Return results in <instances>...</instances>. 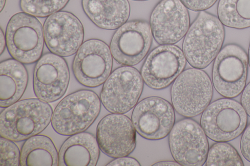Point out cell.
<instances>
[{"mask_svg":"<svg viewBox=\"0 0 250 166\" xmlns=\"http://www.w3.org/2000/svg\"><path fill=\"white\" fill-rule=\"evenodd\" d=\"M189 22L188 8L181 0H161L152 11L149 25L158 43L173 44L186 35Z\"/></svg>","mask_w":250,"mask_h":166,"instance_id":"obj_16","label":"cell"},{"mask_svg":"<svg viewBox=\"0 0 250 166\" xmlns=\"http://www.w3.org/2000/svg\"><path fill=\"white\" fill-rule=\"evenodd\" d=\"M240 150L243 157L250 162V124L243 132L240 141Z\"/></svg>","mask_w":250,"mask_h":166,"instance_id":"obj_27","label":"cell"},{"mask_svg":"<svg viewBox=\"0 0 250 166\" xmlns=\"http://www.w3.org/2000/svg\"><path fill=\"white\" fill-rule=\"evenodd\" d=\"M100 98L93 91L80 90L64 97L53 111L51 125L62 135L70 136L86 130L98 116Z\"/></svg>","mask_w":250,"mask_h":166,"instance_id":"obj_3","label":"cell"},{"mask_svg":"<svg viewBox=\"0 0 250 166\" xmlns=\"http://www.w3.org/2000/svg\"><path fill=\"white\" fill-rule=\"evenodd\" d=\"M153 166H180V165L175 161H163L156 163Z\"/></svg>","mask_w":250,"mask_h":166,"instance_id":"obj_31","label":"cell"},{"mask_svg":"<svg viewBox=\"0 0 250 166\" xmlns=\"http://www.w3.org/2000/svg\"><path fill=\"white\" fill-rule=\"evenodd\" d=\"M225 35L224 25L218 18L200 11L183 42V52L189 65L200 69L207 67L221 50Z\"/></svg>","mask_w":250,"mask_h":166,"instance_id":"obj_2","label":"cell"},{"mask_svg":"<svg viewBox=\"0 0 250 166\" xmlns=\"http://www.w3.org/2000/svg\"><path fill=\"white\" fill-rule=\"evenodd\" d=\"M144 81L135 68L123 66L113 71L104 82L100 99L111 113L124 114L137 104L143 91Z\"/></svg>","mask_w":250,"mask_h":166,"instance_id":"obj_8","label":"cell"},{"mask_svg":"<svg viewBox=\"0 0 250 166\" xmlns=\"http://www.w3.org/2000/svg\"><path fill=\"white\" fill-rule=\"evenodd\" d=\"M6 46V42L5 36L3 34L2 30L0 28V55L2 54L4 51L5 47Z\"/></svg>","mask_w":250,"mask_h":166,"instance_id":"obj_30","label":"cell"},{"mask_svg":"<svg viewBox=\"0 0 250 166\" xmlns=\"http://www.w3.org/2000/svg\"><path fill=\"white\" fill-rule=\"evenodd\" d=\"M248 55L240 46L225 45L215 58L212 67V85L222 96L232 98L239 95L246 84Z\"/></svg>","mask_w":250,"mask_h":166,"instance_id":"obj_7","label":"cell"},{"mask_svg":"<svg viewBox=\"0 0 250 166\" xmlns=\"http://www.w3.org/2000/svg\"><path fill=\"white\" fill-rule=\"evenodd\" d=\"M241 104L250 117V82L245 86L241 97Z\"/></svg>","mask_w":250,"mask_h":166,"instance_id":"obj_29","label":"cell"},{"mask_svg":"<svg viewBox=\"0 0 250 166\" xmlns=\"http://www.w3.org/2000/svg\"><path fill=\"white\" fill-rule=\"evenodd\" d=\"M206 166H244L237 150L227 142H216L209 148Z\"/></svg>","mask_w":250,"mask_h":166,"instance_id":"obj_23","label":"cell"},{"mask_svg":"<svg viewBox=\"0 0 250 166\" xmlns=\"http://www.w3.org/2000/svg\"><path fill=\"white\" fill-rule=\"evenodd\" d=\"M136 0V1H145L147 0Z\"/></svg>","mask_w":250,"mask_h":166,"instance_id":"obj_34","label":"cell"},{"mask_svg":"<svg viewBox=\"0 0 250 166\" xmlns=\"http://www.w3.org/2000/svg\"><path fill=\"white\" fill-rule=\"evenodd\" d=\"M139 163L130 157L123 156L115 158L108 163L106 166H140Z\"/></svg>","mask_w":250,"mask_h":166,"instance_id":"obj_28","label":"cell"},{"mask_svg":"<svg viewBox=\"0 0 250 166\" xmlns=\"http://www.w3.org/2000/svg\"><path fill=\"white\" fill-rule=\"evenodd\" d=\"M152 34L146 21L126 22L115 32L110 44L113 58L123 66H132L140 62L150 48Z\"/></svg>","mask_w":250,"mask_h":166,"instance_id":"obj_11","label":"cell"},{"mask_svg":"<svg viewBox=\"0 0 250 166\" xmlns=\"http://www.w3.org/2000/svg\"><path fill=\"white\" fill-rule=\"evenodd\" d=\"M43 31L48 49L62 57L76 54L83 43V24L69 12L60 11L48 16L44 22Z\"/></svg>","mask_w":250,"mask_h":166,"instance_id":"obj_14","label":"cell"},{"mask_svg":"<svg viewBox=\"0 0 250 166\" xmlns=\"http://www.w3.org/2000/svg\"><path fill=\"white\" fill-rule=\"evenodd\" d=\"M171 155L177 163L185 166H201L206 161L208 142L201 126L185 118L177 122L168 137Z\"/></svg>","mask_w":250,"mask_h":166,"instance_id":"obj_10","label":"cell"},{"mask_svg":"<svg viewBox=\"0 0 250 166\" xmlns=\"http://www.w3.org/2000/svg\"><path fill=\"white\" fill-rule=\"evenodd\" d=\"M24 64L14 58L0 63V106L5 108L19 101L27 86L28 74Z\"/></svg>","mask_w":250,"mask_h":166,"instance_id":"obj_20","label":"cell"},{"mask_svg":"<svg viewBox=\"0 0 250 166\" xmlns=\"http://www.w3.org/2000/svg\"><path fill=\"white\" fill-rule=\"evenodd\" d=\"M217 14L226 26L237 29L250 27V0H219Z\"/></svg>","mask_w":250,"mask_h":166,"instance_id":"obj_22","label":"cell"},{"mask_svg":"<svg viewBox=\"0 0 250 166\" xmlns=\"http://www.w3.org/2000/svg\"><path fill=\"white\" fill-rule=\"evenodd\" d=\"M6 0H0V12H1L4 7Z\"/></svg>","mask_w":250,"mask_h":166,"instance_id":"obj_32","label":"cell"},{"mask_svg":"<svg viewBox=\"0 0 250 166\" xmlns=\"http://www.w3.org/2000/svg\"><path fill=\"white\" fill-rule=\"evenodd\" d=\"M185 6L193 11H202L211 7L217 0H181Z\"/></svg>","mask_w":250,"mask_h":166,"instance_id":"obj_26","label":"cell"},{"mask_svg":"<svg viewBox=\"0 0 250 166\" xmlns=\"http://www.w3.org/2000/svg\"><path fill=\"white\" fill-rule=\"evenodd\" d=\"M20 166H58V152L52 140L39 134L26 139L21 150Z\"/></svg>","mask_w":250,"mask_h":166,"instance_id":"obj_21","label":"cell"},{"mask_svg":"<svg viewBox=\"0 0 250 166\" xmlns=\"http://www.w3.org/2000/svg\"><path fill=\"white\" fill-rule=\"evenodd\" d=\"M69 0H20L22 12L35 17H48L60 11Z\"/></svg>","mask_w":250,"mask_h":166,"instance_id":"obj_24","label":"cell"},{"mask_svg":"<svg viewBox=\"0 0 250 166\" xmlns=\"http://www.w3.org/2000/svg\"><path fill=\"white\" fill-rule=\"evenodd\" d=\"M248 114L241 105L229 98L210 103L202 112L200 124L206 135L215 142H228L245 129Z\"/></svg>","mask_w":250,"mask_h":166,"instance_id":"obj_6","label":"cell"},{"mask_svg":"<svg viewBox=\"0 0 250 166\" xmlns=\"http://www.w3.org/2000/svg\"><path fill=\"white\" fill-rule=\"evenodd\" d=\"M0 166L20 165L21 151L14 141L0 137Z\"/></svg>","mask_w":250,"mask_h":166,"instance_id":"obj_25","label":"cell"},{"mask_svg":"<svg viewBox=\"0 0 250 166\" xmlns=\"http://www.w3.org/2000/svg\"><path fill=\"white\" fill-rule=\"evenodd\" d=\"M5 38L11 57L23 64L37 62L42 56L44 43L43 27L33 16L23 12L14 14L7 23Z\"/></svg>","mask_w":250,"mask_h":166,"instance_id":"obj_4","label":"cell"},{"mask_svg":"<svg viewBox=\"0 0 250 166\" xmlns=\"http://www.w3.org/2000/svg\"><path fill=\"white\" fill-rule=\"evenodd\" d=\"M136 131L128 117L112 113L99 122L96 137L100 150L116 158L127 156L133 151L136 145Z\"/></svg>","mask_w":250,"mask_h":166,"instance_id":"obj_17","label":"cell"},{"mask_svg":"<svg viewBox=\"0 0 250 166\" xmlns=\"http://www.w3.org/2000/svg\"><path fill=\"white\" fill-rule=\"evenodd\" d=\"M248 57L249 65L250 67V45H249V50H248Z\"/></svg>","mask_w":250,"mask_h":166,"instance_id":"obj_33","label":"cell"},{"mask_svg":"<svg viewBox=\"0 0 250 166\" xmlns=\"http://www.w3.org/2000/svg\"><path fill=\"white\" fill-rule=\"evenodd\" d=\"M53 112L48 103L38 98L19 100L1 112L0 136L14 142L26 140L48 126Z\"/></svg>","mask_w":250,"mask_h":166,"instance_id":"obj_1","label":"cell"},{"mask_svg":"<svg viewBox=\"0 0 250 166\" xmlns=\"http://www.w3.org/2000/svg\"><path fill=\"white\" fill-rule=\"evenodd\" d=\"M100 148L93 134L82 132L70 135L58 152L59 166H95L100 156Z\"/></svg>","mask_w":250,"mask_h":166,"instance_id":"obj_18","label":"cell"},{"mask_svg":"<svg viewBox=\"0 0 250 166\" xmlns=\"http://www.w3.org/2000/svg\"><path fill=\"white\" fill-rule=\"evenodd\" d=\"M113 60L110 48L103 41L90 39L83 43L72 63L74 75L82 85L97 87L111 73Z\"/></svg>","mask_w":250,"mask_h":166,"instance_id":"obj_9","label":"cell"},{"mask_svg":"<svg viewBox=\"0 0 250 166\" xmlns=\"http://www.w3.org/2000/svg\"><path fill=\"white\" fill-rule=\"evenodd\" d=\"M213 95L212 83L203 70L189 68L183 71L171 89L172 105L180 115L190 118L203 112Z\"/></svg>","mask_w":250,"mask_h":166,"instance_id":"obj_5","label":"cell"},{"mask_svg":"<svg viewBox=\"0 0 250 166\" xmlns=\"http://www.w3.org/2000/svg\"><path fill=\"white\" fill-rule=\"evenodd\" d=\"M131 121L142 137L150 140H160L169 134L174 125V107L164 98L148 97L136 105Z\"/></svg>","mask_w":250,"mask_h":166,"instance_id":"obj_13","label":"cell"},{"mask_svg":"<svg viewBox=\"0 0 250 166\" xmlns=\"http://www.w3.org/2000/svg\"><path fill=\"white\" fill-rule=\"evenodd\" d=\"M82 4L87 17L103 29L119 28L127 21L130 15L128 0H82Z\"/></svg>","mask_w":250,"mask_h":166,"instance_id":"obj_19","label":"cell"},{"mask_svg":"<svg viewBox=\"0 0 250 166\" xmlns=\"http://www.w3.org/2000/svg\"><path fill=\"white\" fill-rule=\"evenodd\" d=\"M187 63L183 51L173 44L160 45L148 54L141 74L146 84L153 89L168 87L180 74Z\"/></svg>","mask_w":250,"mask_h":166,"instance_id":"obj_12","label":"cell"},{"mask_svg":"<svg viewBox=\"0 0 250 166\" xmlns=\"http://www.w3.org/2000/svg\"><path fill=\"white\" fill-rule=\"evenodd\" d=\"M69 80V68L63 57L46 53L37 61L34 69V92L43 101H56L65 94Z\"/></svg>","mask_w":250,"mask_h":166,"instance_id":"obj_15","label":"cell"}]
</instances>
